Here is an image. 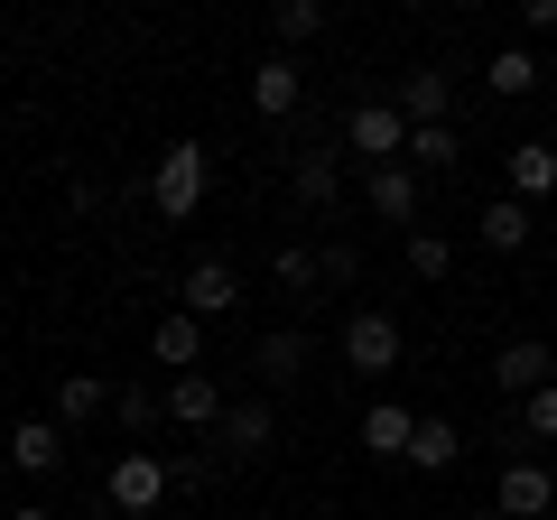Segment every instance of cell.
<instances>
[{
  "label": "cell",
  "instance_id": "obj_26",
  "mask_svg": "<svg viewBox=\"0 0 557 520\" xmlns=\"http://www.w3.org/2000/svg\"><path fill=\"white\" fill-rule=\"evenodd\" d=\"M446 270H456V242L418 223V233H409V280H446Z\"/></svg>",
  "mask_w": 557,
  "mask_h": 520
},
{
  "label": "cell",
  "instance_id": "obj_15",
  "mask_svg": "<svg viewBox=\"0 0 557 520\" xmlns=\"http://www.w3.org/2000/svg\"><path fill=\"white\" fill-rule=\"evenodd\" d=\"M539 84H548L539 47H493V57H483V94H502V102H530Z\"/></svg>",
  "mask_w": 557,
  "mask_h": 520
},
{
  "label": "cell",
  "instance_id": "obj_18",
  "mask_svg": "<svg viewBox=\"0 0 557 520\" xmlns=\"http://www.w3.org/2000/svg\"><path fill=\"white\" fill-rule=\"evenodd\" d=\"M112 400H121V391L102 372H57V428H94Z\"/></svg>",
  "mask_w": 557,
  "mask_h": 520
},
{
  "label": "cell",
  "instance_id": "obj_3",
  "mask_svg": "<svg viewBox=\"0 0 557 520\" xmlns=\"http://www.w3.org/2000/svg\"><path fill=\"white\" fill-rule=\"evenodd\" d=\"M399 354H409V335H399L391 307H354V317H344V372L381 381V372H399Z\"/></svg>",
  "mask_w": 557,
  "mask_h": 520
},
{
  "label": "cell",
  "instance_id": "obj_32",
  "mask_svg": "<svg viewBox=\"0 0 557 520\" xmlns=\"http://www.w3.org/2000/svg\"><path fill=\"white\" fill-rule=\"evenodd\" d=\"M548 94H557V65H548Z\"/></svg>",
  "mask_w": 557,
  "mask_h": 520
},
{
  "label": "cell",
  "instance_id": "obj_16",
  "mask_svg": "<svg viewBox=\"0 0 557 520\" xmlns=\"http://www.w3.org/2000/svg\"><path fill=\"white\" fill-rule=\"evenodd\" d=\"M409 437H418V409H399V400H372V409H362V456L409 465Z\"/></svg>",
  "mask_w": 557,
  "mask_h": 520
},
{
  "label": "cell",
  "instance_id": "obj_25",
  "mask_svg": "<svg viewBox=\"0 0 557 520\" xmlns=\"http://www.w3.org/2000/svg\"><path fill=\"white\" fill-rule=\"evenodd\" d=\"M465 140H456V121H428V131H409V168L428 177V168H456Z\"/></svg>",
  "mask_w": 557,
  "mask_h": 520
},
{
  "label": "cell",
  "instance_id": "obj_20",
  "mask_svg": "<svg viewBox=\"0 0 557 520\" xmlns=\"http://www.w3.org/2000/svg\"><path fill=\"white\" fill-rule=\"evenodd\" d=\"M409 465H418V474H456V465H465V428L456 419H418Z\"/></svg>",
  "mask_w": 557,
  "mask_h": 520
},
{
  "label": "cell",
  "instance_id": "obj_22",
  "mask_svg": "<svg viewBox=\"0 0 557 520\" xmlns=\"http://www.w3.org/2000/svg\"><path fill=\"white\" fill-rule=\"evenodd\" d=\"M307 354H317V344H307L298 325H278V335H260V344H251V372H260V381H298V372H307Z\"/></svg>",
  "mask_w": 557,
  "mask_h": 520
},
{
  "label": "cell",
  "instance_id": "obj_7",
  "mask_svg": "<svg viewBox=\"0 0 557 520\" xmlns=\"http://www.w3.org/2000/svg\"><path fill=\"white\" fill-rule=\"evenodd\" d=\"M159 400H168V419H177L186 437H214V428H223V409H233V400H223V381H214V372H177V381L159 391Z\"/></svg>",
  "mask_w": 557,
  "mask_h": 520
},
{
  "label": "cell",
  "instance_id": "obj_6",
  "mask_svg": "<svg viewBox=\"0 0 557 520\" xmlns=\"http://www.w3.org/2000/svg\"><path fill=\"white\" fill-rule=\"evenodd\" d=\"M493 511H502V520H548V511H557V474H548L539 456H511V465L493 474Z\"/></svg>",
  "mask_w": 557,
  "mask_h": 520
},
{
  "label": "cell",
  "instance_id": "obj_13",
  "mask_svg": "<svg viewBox=\"0 0 557 520\" xmlns=\"http://www.w3.org/2000/svg\"><path fill=\"white\" fill-rule=\"evenodd\" d=\"M270 437H278V409H270V400H233V409H223V428H214V446H223L233 465L270 456Z\"/></svg>",
  "mask_w": 557,
  "mask_h": 520
},
{
  "label": "cell",
  "instance_id": "obj_21",
  "mask_svg": "<svg viewBox=\"0 0 557 520\" xmlns=\"http://www.w3.org/2000/svg\"><path fill=\"white\" fill-rule=\"evenodd\" d=\"M270 280H278V298H317V288H325V251L278 242V251H270Z\"/></svg>",
  "mask_w": 557,
  "mask_h": 520
},
{
  "label": "cell",
  "instance_id": "obj_10",
  "mask_svg": "<svg viewBox=\"0 0 557 520\" xmlns=\"http://www.w3.org/2000/svg\"><path fill=\"white\" fill-rule=\"evenodd\" d=\"M548 381H557V354H548V344L520 335V344H502V354H493V391H502V400H530V391H548Z\"/></svg>",
  "mask_w": 557,
  "mask_h": 520
},
{
  "label": "cell",
  "instance_id": "obj_14",
  "mask_svg": "<svg viewBox=\"0 0 557 520\" xmlns=\"http://www.w3.org/2000/svg\"><path fill=\"white\" fill-rule=\"evenodd\" d=\"M362 205H372L381 223H409V233H418V205H428V177H418V168H372V177H362Z\"/></svg>",
  "mask_w": 557,
  "mask_h": 520
},
{
  "label": "cell",
  "instance_id": "obj_23",
  "mask_svg": "<svg viewBox=\"0 0 557 520\" xmlns=\"http://www.w3.org/2000/svg\"><path fill=\"white\" fill-rule=\"evenodd\" d=\"M298 196L317 205V214L344 196V159H335V149H307V159H298Z\"/></svg>",
  "mask_w": 557,
  "mask_h": 520
},
{
  "label": "cell",
  "instance_id": "obj_2",
  "mask_svg": "<svg viewBox=\"0 0 557 520\" xmlns=\"http://www.w3.org/2000/svg\"><path fill=\"white\" fill-rule=\"evenodd\" d=\"M168 483H177V465H159L149 446H121L112 474H102V502H112L121 520H139V511H159V502H168Z\"/></svg>",
  "mask_w": 557,
  "mask_h": 520
},
{
  "label": "cell",
  "instance_id": "obj_8",
  "mask_svg": "<svg viewBox=\"0 0 557 520\" xmlns=\"http://www.w3.org/2000/svg\"><path fill=\"white\" fill-rule=\"evenodd\" d=\"M502 196H520L539 214V205L557 196V140H520L511 159H502Z\"/></svg>",
  "mask_w": 557,
  "mask_h": 520
},
{
  "label": "cell",
  "instance_id": "obj_31",
  "mask_svg": "<svg viewBox=\"0 0 557 520\" xmlns=\"http://www.w3.org/2000/svg\"><path fill=\"white\" fill-rule=\"evenodd\" d=\"M260 520H298V511H260Z\"/></svg>",
  "mask_w": 557,
  "mask_h": 520
},
{
  "label": "cell",
  "instance_id": "obj_30",
  "mask_svg": "<svg viewBox=\"0 0 557 520\" xmlns=\"http://www.w3.org/2000/svg\"><path fill=\"white\" fill-rule=\"evenodd\" d=\"M10 520H57V511H47V502H20V511H10Z\"/></svg>",
  "mask_w": 557,
  "mask_h": 520
},
{
  "label": "cell",
  "instance_id": "obj_28",
  "mask_svg": "<svg viewBox=\"0 0 557 520\" xmlns=\"http://www.w3.org/2000/svg\"><path fill=\"white\" fill-rule=\"evenodd\" d=\"M520 428H530V437H557V381H548V391H530V400H520Z\"/></svg>",
  "mask_w": 557,
  "mask_h": 520
},
{
  "label": "cell",
  "instance_id": "obj_4",
  "mask_svg": "<svg viewBox=\"0 0 557 520\" xmlns=\"http://www.w3.org/2000/svg\"><path fill=\"white\" fill-rule=\"evenodd\" d=\"M344 149L372 168H409V121H399V102H354L344 112Z\"/></svg>",
  "mask_w": 557,
  "mask_h": 520
},
{
  "label": "cell",
  "instance_id": "obj_33",
  "mask_svg": "<svg viewBox=\"0 0 557 520\" xmlns=\"http://www.w3.org/2000/svg\"><path fill=\"white\" fill-rule=\"evenodd\" d=\"M474 520H502V511H474Z\"/></svg>",
  "mask_w": 557,
  "mask_h": 520
},
{
  "label": "cell",
  "instance_id": "obj_1",
  "mask_svg": "<svg viewBox=\"0 0 557 520\" xmlns=\"http://www.w3.org/2000/svg\"><path fill=\"white\" fill-rule=\"evenodd\" d=\"M205 186H214V159H205L196 140H168L159 177H149V205H159L168 223H196L205 214Z\"/></svg>",
  "mask_w": 557,
  "mask_h": 520
},
{
  "label": "cell",
  "instance_id": "obj_5",
  "mask_svg": "<svg viewBox=\"0 0 557 520\" xmlns=\"http://www.w3.org/2000/svg\"><path fill=\"white\" fill-rule=\"evenodd\" d=\"M177 307L196 325H214V317H242V270L223 251H205V260H186V280H177Z\"/></svg>",
  "mask_w": 557,
  "mask_h": 520
},
{
  "label": "cell",
  "instance_id": "obj_24",
  "mask_svg": "<svg viewBox=\"0 0 557 520\" xmlns=\"http://www.w3.org/2000/svg\"><path fill=\"white\" fill-rule=\"evenodd\" d=\"M270 38H278V47L325 38V0H278V10H270Z\"/></svg>",
  "mask_w": 557,
  "mask_h": 520
},
{
  "label": "cell",
  "instance_id": "obj_29",
  "mask_svg": "<svg viewBox=\"0 0 557 520\" xmlns=\"http://www.w3.org/2000/svg\"><path fill=\"white\" fill-rule=\"evenodd\" d=\"M520 28L530 38H557V0H520Z\"/></svg>",
  "mask_w": 557,
  "mask_h": 520
},
{
  "label": "cell",
  "instance_id": "obj_9",
  "mask_svg": "<svg viewBox=\"0 0 557 520\" xmlns=\"http://www.w3.org/2000/svg\"><path fill=\"white\" fill-rule=\"evenodd\" d=\"M391 102H399V121H409V131H428V121L456 112V75H446V65H409Z\"/></svg>",
  "mask_w": 557,
  "mask_h": 520
},
{
  "label": "cell",
  "instance_id": "obj_11",
  "mask_svg": "<svg viewBox=\"0 0 557 520\" xmlns=\"http://www.w3.org/2000/svg\"><path fill=\"white\" fill-rule=\"evenodd\" d=\"M298 102H307V65H298V57H260V65H251V112H260V121H288Z\"/></svg>",
  "mask_w": 557,
  "mask_h": 520
},
{
  "label": "cell",
  "instance_id": "obj_27",
  "mask_svg": "<svg viewBox=\"0 0 557 520\" xmlns=\"http://www.w3.org/2000/svg\"><path fill=\"white\" fill-rule=\"evenodd\" d=\"M159 409H168L159 391H121V400H112V419L131 428V437H149V428H159Z\"/></svg>",
  "mask_w": 557,
  "mask_h": 520
},
{
  "label": "cell",
  "instance_id": "obj_19",
  "mask_svg": "<svg viewBox=\"0 0 557 520\" xmlns=\"http://www.w3.org/2000/svg\"><path fill=\"white\" fill-rule=\"evenodd\" d=\"M10 465H20V474H57L65 465V428L57 419H20L10 428Z\"/></svg>",
  "mask_w": 557,
  "mask_h": 520
},
{
  "label": "cell",
  "instance_id": "obj_12",
  "mask_svg": "<svg viewBox=\"0 0 557 520\" xmlns=\"http://www.w3.org/2000/svg\"><path fill=\"white\" fill-rule=\"evenodd\" d=\"M149 362H159L168 381H177V372H205V325L186 317V307H168V317L149 325Z\"/></svg>",
  "mask_w": 557,
  "mask_h": 520
},
{
  "label": "cell",
  "instance_id": "obj_17",
  "mask_svg": "<svg viewBox=\"0 0 557 520\" xmlns=\"http://www.w3.org/2000/svg\"><path fill=\"white\" fill-rule=\"evenodd\" d=\"M530 233H539V214H530L520 196H493V205L474 214V242H483V251H530Z\"/></svg>",
  "mask_w": 557,
  "mask_h": 520
}]
</instances>
